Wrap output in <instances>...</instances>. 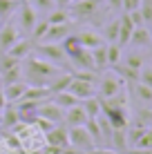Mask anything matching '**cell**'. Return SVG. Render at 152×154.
<instances>
[{
    "instance_id": "7dc6e473",
    "label": "cell",
    "mask_w": 152,
    "mask_h": 154,
    "mask_svg": "<svg viewBox=\"0 0 152 154\" xmlns=\"http://www.w3.org/2000/svg\"><path fill=\"white\" fill-rule=\"evenodd\" d=\"M150 67H152V65H150Z\"/></svg>"
},
{
    "instance_id": "7402d4cb",
    "label": "cell",
    "mask_w": 152,
    "mask_h": 154,
    "mask_svg": "<svg viewBox=\"0 0 152 154\" xmlns=\"http://www.w3.org/2000/svg\"><path fill=\"white\" fill-rule=\"evenodd\" d=\"M51 100H54L56 105H60L63 109H67V107H72V105H76V103H78V98L70 92V89H63V92L51 94Z\"/></svg>"
},
{
    "instance_id": "4dcf8cb0",
    "label": "cell",
    "mask_w": 152,
    "mask_h": 154,
    "mask_svg": "<svg viewBox=\"0 0 152 154\" xmlns=\"http://www.w3.org/2000/svg\"><path fill=\"white\" fill-rule=\"evenodd\" d=\"M139 14L143 18V25H152V0H141Z\"/></svg>"
},
{
    "instance_id": "e0dca14e",
    "label": "cell",
    "mask_w": 152,
    "mask_h": 154,
    "mask_svg": "<svg viewBox=\"0 0 152 154\" xmlns=\"http://www.w3.org/2000/svg\"><path fill=\"white\" fill-rule=\"evenodd\" d=\"M110 145H112L114 152H119V154H125V152H128L125 127H121V130H112V134H110Z\"/></svg>"
},
{
    "instance_id": "bcb514c9",
    "label": "cell",
    "mask_w": 152,
    "mask_h": 154,
    "mask_svg": "<svg viewBox=\"0 0 152 154\" xmlns=\"http://www.w3.org/2000/svg\"><path fill=\"white\" fill-rule=\"evenodd\" d=\"M0 121H2V116H0Z\"/></svg>"
},
{
    "instance_id": "ab89813d",
    "label": "cell",
    "mask_w": 152,
    "mask_h": 154,
    "mask_svg": "<svg viewBox=\"0 0 152 154\" xmlns=\"http://www.w3.org/2000/svg\"><path fill=\"white\" fill-rule=\"evenodd\" d=\"M85 154H112V150H105V147H92V150H87Z\"/></svg>"
},
{
    "instance_id": "5b68a950",
    "label": "cell",
    "mask_w": 152,
    "mask_h": 154,
    "mask_svg": "<svg viewBox=\"0 0 152 154\" xmlns=\"http://www.w3.org/2000/svg\"><path fill=\"white\" fill-rule=\"evenodd\" d=\"M36 51H38V56L47 58V60L54 63V65H63V63L67 60V54H65L60 42H40V45L36 47Z\"/></svg>"
},
{
    "instance_id": "f6af8a7d",
    "label": "cell",
    "mask_w": 152,
    "mask_h": 154,
    "mask_svg": "<svg viewBox=\"0 0 152 154\" xmlns=\"http://www.w3.org/2000/svg\"><path fill=\"white\" fill-rule=\"evenodd\" d=\"M0 83H2V78H0Z\"/></svg>"
},
{
    "instance_id": "2e32d148",
    "label": "cell",
    "mask_w": 152,
    "mask_h": 154,
    "mask_svg": "<svg viewBox=\"0 0 152 154\" xmlns=\"http://www.w3.org/2000/svg\"><path fill=\"white\" fill-rule=\"evenodd\" d=\"M63 121H65L70 127H72V125H83V123H85V121H87V114H85V109L81 107V100H78L76 105H72V107L65 109V119H63Z\"/></svg>"
},
{
    "instance_id": "ac0fdd59",
    "label": "cell",
    "mask_w": 152,
    "mask_h": 154,
    "mask_svg": "<svg viewBox=\"0 0 152 154\" xmlns=\"http://www.w3.org/2000/svg\"><path fill=\"white\" fill-rule=\"evenodd\" d=\"M130 42L137 47H148L152 45L150 40V29H145V25H141V27H134L132 29V36H130Z\"/></svg>"
},
{
    "instance_id": "44dd1931",
    "label": "cell",
    "mask_w": 152,
    "mask_h": 154,
    "mask_svg": "<svg viewBox=\"0 0 152 154\" xmlns=\"http://www.w3.org/2000/svg\"><path fill=\"white\" fill-rule=\"evenodd\" d=\"M70 83H72V74H58L56 78H51V81L47 83V89H49V94H56V92L67 89Z\"/></svg>"
},
{
    "instance_id": "ba28073f",
    "label": "cell",
    "mask_w": 152,
    "mask_h": 154,
    "mask_svg": "<svg viewBox=\"0 0 152 154\" xmlns=\"http://www.w3.org/2000/svg\"><path fill=\"white\" fill-rule=\"evenodd\" d=\"M70 89L72 94L78 98V100H83V98H90V96H96V85L94 83H87V81H81V78H74L72 76V83H70Z\"/></svg>"
},
{
    "instance_id": "603a6c76",
    "label": "cell",
    "mask_w": 152,
    "mask_h": 154,
    "mask_svg": "<svg viewBox=\"0 0 152 154\" xmlns=\"http://www.w3.org/2000/svg\"><path fill=\"white\" fill-rule=\"evenodd\" d=\"M81 107L85 109L87 119H96V116L101 114V98H98V96L83 98V100H81Z\"/></svg>"
},
{
    "instance_id": "52a82bcc",
    "label": "cell",
    "mask_w": 152,
    "mask_h": 154,
    "mask_svg": "<svg viewBox=\"0 0 152 154\" xmlns=\"http://www.w3.org/2000/svg\"><path fill=\"white\" fill-rule=\"evenodd\" d=\"M98 5H101V0H74V2L70 5V16H74V18H90V16L96 14Z\"/></svg>"
},
{
    "instance_id": "6da1fadb",
    "label": "cell",
    "mask_w": 152,
    "mask_h": 154,
    "mask_svg": "<svg viewBox=\"0 0 152 154\" xmlns=\"http://www.w3.org/2000/svg\"><path fill=\"white\" fill-rule=\"evenodd\" d=\"M23 60H25L23 81L27 85H45V87H47V83L60 74L58 65L49 63L43 56H27V58H23Z\"/></svg>"
},
{
    "instance_id": "83f0119b",
    "label": "cell",
    "mask_w": 152,
    "mask_h": 154,
    "mask_svg": "<svg viewBox=\"0 0 152 154\" xmlns=\"http://www.w3.org/2000/svg\"><path fill=\"white\" fill-rule=\"evenodd\" d=\"M0 78H2V85H7V83H16V81H23V67H20V65L9 67L7 72L0 74Z\"/></svg>"
},
{
    "instance_id": "d6986e66",
    "label": "cell",
    "mask_w": 152,
    "mask_h": 154,
    "mask_svg": "<svg viewBox=\"0 0 152 154\" xmlns=\"http://www.w3.org/2000/svg\"><path fill=\"white\" fill-rule=\"evenodd\" d=\"M0 116H2L0 125H5V127H14L16 123H20V119H18V109H16V105H14V103H7V105H5L2 112H0Z\"/></svg>"
},
{
    "instance_id": "d4e9b609",
    "label": "cell",
    "mask_w": 152,
    "mask_h": 154,
    "mask_svg": "<svg viewBox=\"0 0 152 154\" xmlns=\"http://www.w3.org/2000/svg\"><path fill=\"white\" fill-rule=\"evenodd\" d=\"M92 60H94V69L101 72L103 67H107V56H105V45H98L92 49Z\"/></svg>"
},
{
    "instance_id": "8fae6325",
    "label": "cell",
    "mask_w": 152,
    "mask_h": 154,
    "mask_svg": "<svg viewBox=\"0 0 152 154\" xmlns=\"http://www.w3.org/2000/svg\"><path fill=\"white\" fill-rule=\"evenodd\" d=\"M18 38H20V29L16 27V25L5 23L2 27H0V49H2V51H7Z\"/></svg>"
},
{
    "instance_id": "f1b7e54d",
    "label": "cell",
    "mask_w": 152,
    "mask_h": 154,
    "mask_svg": "<svg viewBox=\"0 0 152 154\" xmlns=\"http://www.w3.org/2000/svg\"><path fill=\"white\" fill-rule=\"evenodd\" d=\"M134 94L143 100L145 105H150L152 103V87H148V85H143L141 81H137V85H134Z\"/></svg>"
},
{
    "instance_id": "f546056e",
    "label": "cell",
    "mask_w": 152,
    "mask_h": 154,
    "mask_svg": "<svg viewBox=\"0 0 152 154\" xmlns=\"http://www.w3.org/2000/svg\"><path fill=\"white\" fill-rule=\"evenodd\" d=\"M47 14L49 16H47L45 20L49 25H63V23H67V16H70L65 9H51V11H47Z\"/></svg>"
},
{
    "instance_id": "74e56055",
    "label": "cell",
    "mask_w": 152,
    "mask_h": 154,
    "mask_svg": "<svg viewBox=\"0 0 152 154\" xmlns=\"http://www.w3.org/2000/svg\"><path fill=\"white\" fill-rule=\"evenodd\" d=\"M18 63H20V60H16V58H11L9 54H2V56H0V74H2V72H7L9 67L18 65Z\"/></svg>"
},
{
    "instance_id": "484cf974",
    "label": "cell",
    "mask_w": 152,
    "mask_h": 154,
    "mask_svg": "<svg viewBox=\"0 0 152 154\" xmlns=\"http://www.w3.org/2000/svg\"><path fill=\"white\" fill-rule=\"evenodd\" d=\"M83 125H85V130L90 132L92 141L96 143V145H101V141H103V132H101V125H98V121H96V119H87Z\"/></svg>"
},
{
    "instance_id": "d6a6232c",
    "label": "cell",
    "mask_w": 152,
    "mask_h": 154,
    "mask_svg": "<svg viewBox=\"0 0 152 154\" xmlns=\"http://www.w3.org/2000/svg\"><path fill=\"white\" fill-rule=\"evenodd\" d=\"M116 36H119V18H114L105 25V38L110 42H116Z\"/></svg>"
},
{
    "instance_id": "cb8c5ba5",
    "label": "cell",
    "mask_w": 152,
    "mask_h": 154,
    "mask_svg": "<svg viewBox=\"0 0 152 154\" xmlns=\"http://www.w3.org/2000/svg\"><path fill=\"white\" fill-rule=\"evenodd\" d=\"M121 49L123 47L119 45V42H110V45H105V56H107V65L114 67L121 63Z\"/></svg>"
},
{
    "instance_id": "f35d334b",
    "label": "cell",
    "mask_w": 152,
    "mask_h": 154,
    "mask_svg": "<svg viewBox=\"0 0 152 154\" xmlns=\"http://www.w3.org/2000/svg\"><path fill=\"white\" fill-rule=\"evenodd\" d=\"M141 0H121V9L123 11H134V9H139Z\"/></svg>"
},
{
    "instance_id": "8992f818",
    "label": "cell",
    "mask_w": 152,
    "mask_h": 154,
    "mask_svg": "<svg viewBox=\"0 0 152 154\" xmlns=\"http://www.w3.org/2000/svg\"><path fill=\"white\" fill-rule=\"evenodd\" d=\"M36 116H43V119L51 121V123L58 125L63 119H65V109L60 107V105H56L54 100H40L38 103V109H36Z\"/></svg>"
},
{
    "instance_id": "5bb4252c",
    "label": "cell",
    "mask_w": 152,
    "mask_h": 154,
    "mask_svg": "<svg viewBox=\"0 0 152 154\" xmlns=\"http://www.w3.org/2000/svg\"><path fill=\"white\" fill-rule=\"evenodd\" d=\"M25 89H27V83H25V81H16V83L2 85V92H5V98H7V103H18V100L23 98Z\"/></svg>"
},
{
    "instance_id": "9c48e42d",
    "label": "cell",
    "mask_w": 152,
    "mask_h": 154,
    "mask_svg": "<svg viewBox=\"0 0 152 154\" xmlns=\"http://www.w3.org/2000/svg\"><path fill=\"white\" fill-rule=\"evenodd\" d=\"M101 112L105 114V119L110 121L112 130H121V127H128V114H125V107H103Z\"/></svg>"
},
{
    "instance_id": "7c38bea8",
    "label": "cell",
    "mask_w": 152,
    "mask_h": 154,
    "mask_svg": "<svg viewBox=\"0 0 152 154\" xmlns=\"http://www.w3.org/2000/svg\"><path fill=\"white\" fill-rule=\"evenodd\" d=\"M67 36H70L67 23H63V25H49L47 31L43 34V38H40L38 42H63Z\"/></svg>"
},
{
    "instance_id": "e575fe53",
    "label": "cell",
    "mask_w": 152,
    "mask_h": 154,
    "mask_svg": "<svg viewBox=\"0 0 152 154\" xmlns=\"http://www.w3.org/2000/svg\"><path fill=\"white\" fill-rule=\"evenodd\" d=\"M134 147H141V150H152V127H145L143 136L137 141V145Z\"/></svg>"
},
{
    "instance_id": "d590c367",
    "label": "cell",
    "mask_w": 152,
    "mask_h": 154,
    "mask_svg": "<svg viewBox=\"0 0 152 154\" xmlns=\"http://www.w3.org/2000/svg\"><path fill=\"white\" fill-rule=\"evenodd\" d=\"M31 7L36 9V11H51V9L56 7V0H31Z\"/></svg>"
},
{
    "instance_id": "836d02e7",
    "label": "cell",
    "mask_w": 152,
    "mask_h": 154,
    "mask_svg": "<svg viewBox=\"0 0 152 154\" xmlns=\"http://www.w3.org/2000/svg\"><path fill=\"white\" fill-rule=\"evenodd\" d=\"M123 65L130 67V69H137V72H139L141 67H143V58L137 56V54H128V56L123 58Z\"/></svg>"
},
{
    "instance_id": "8d00e7d4",
    "label": "cell",
    "mask_w": 152,
    "mask_h": 154,
    "mask_svg": "<svg viewBox=\"0 0 152 154\" xmlns=\"http://www.w3.org/2000/svg\"><path fill=\"white\" fill-rule=\"evenodd\" d=\"M139 81L143 85H148V87H152V67L150 65H143L139 69Z\"/></svg>"
},
{
    "instance_id": "60d3db41",
    "label": "cell",
    "mask_w": 152,
    "mask_h": 154,
    "mask_svg": "<svg viewBox=\"0 0 152 154\" xmlns=\"http://www.w3.org/2000/svg\"><path fill=\"white\" fill-rule=\"evenodd\" d=\"M7 105V98H5V92H2V83H0V112H2V107Z\"/></svg>"
},
{
    "instance_id": "4316f807",
    "label": "cell",
    "mask_w": 152,
    "mask_h": 154,
    "mask_svg": "<svg viewBox=\"0 0 152 154\" xmlns=\"http://www.w3.org/2000/svg\"><path fill=\"white\" fill-rule=\"evenodd\" d=\"M20 0H0V20H9V16L16 14Z\"/></svg>"
},
{
    "instance_id": "1f68e13d",
    "label": "cell",
    "mask_w": 152,
    "mask_h": 154,
    "mask_svg": "<svg viewBox=\"0 0 152 154\" xmlns=\"http://www.w3.org/2000/svg\"><path fill=\"white\" fill-rule=\"evenodd\" d=\"M47 27H49V23L43 18V20H36L34 29H31V42H38L40 38H43V34L47 31Z\"/></svg>"
},
{
    "instance_id": "3957f363",
    "label": "cell",
    "mask_w": 152,
    "mask_h": 154,
    "mask_svg": "<svg viewBox=\"0 0 152 154\" xmlns=\"http://www.w3.org/2000/svg\"><path fill=\"white\" fill-rule=\"evenodd\" d=\"M67 134H70V147H74V150L83 152V154L87 150H92V147H96V143L92 141V136L85 130V125H72L67 130Z\"/></svg>"
},
{
    "instance_id": "7a4b0ae2",
    "label": "cell",
    "mask_w": 152,
    "mask_h": 154,
    "mask_svg": "<svg viewBox=\"0 0 152 154\" xmlns=\"http://www.w3.org/2000/svg\"><path fill=\"white\" fill-rule=\"evenodd\" d=\"M123 92V78L116 72H110L105 76H98L96 81V96L98 98H112Z\"/></svg>"
},
{
    "instance_id": "b9f144b4",
    "label": "cell",
    "mask_w": 152,
    "mask_h": 154,
    "mask_svg": "<svg viewBox=\"0 0 152 154\" xmlns=\"http://www.w3.org/2000/svg\"><path fill=\"white\" fill-rule=\"evenodd\" d=\"M107 7L110 9H121V0H107Z\"/></svg>"
},
{
    "instance_id": "ee69618b",
    "label": "cell",
    "mask_w": 152,
    "mask_h": 154,
    "mask_svg": "<svg viewBox=\"0 0 152 154\" xmlns=\"http://www.w3.org/2000/svg\"><path fill=\"white\" fill-rule=\"evenodd\" d=\"M112 154H119V152H112Z\"/></svg>"
},
{
    "instance_id": "9a60e30c",
    "label": "cell",
    "mask_w": 152,
    "mask_h": 154,
    "mask_svg": "<svg viewBox=\"0 0 152 154\" xmlns=\"http://www.w3.org/2000/svg\"><path fill=\"white\" fill-rule=\"evenodd\" d=\"M132 29H134V25H132V20H130V16H128V14L119 16V36H116V42H119L121 47L130 45V36H132Z\"/></svg>"
},
{
    "instance_id": "277c9868",
    "label": "cell",
    "mask_w": 152,
    "mask_h": 154,
    "mask_svg": "<svg viewBox=\"0 0 152 154\" xmlns=\"http://www.w3.org/2000/svg\"><path fill=\"white\" fill-rule=\"evenodd\" d=\"M16 16H18V27L23 34H31V29H34V25H36V20H38V16H36V9L31 7L29 2H23L20 0V5H18V9H16Z\"/></svg>"
},
{
    "instance_id": "4fadbf2b",
    "label": "cell",
    "mask_w": 152,
    "mask_h": 154,
    "mask_svg": "<svg viewBox=\"0 0 152 154\" xmlns=\"http://www.w3.org/2000/svg\"><path fill=\"white\" fill-rule=\"evenodd\" d=\"M31 47H34V42H31L29 38H25V36H20V38L16 40L14 45L9 47L7 51H5V54H9L11 58H16V60H23V58H27V56H29Z\"/></svg>"
},
{
    "instance_id": "7bdbcfd3",
    "label": "cell",
    "mask_w": 152,
    "mask_h": 154,
    "mask_svg": "<svg viewBox=\"0 0 152 154\" xmlns=\"http://www.w3.org/2000/svg\"><path fill=\"white\" fill-rule=\"evenodd\" d=\"M150 40H152V29H150Z\"/></svg>"
},
{
    "instance_id": "ffe728a7",
    "label": "cell",
    "mask_w": 152,
    "mask_h": 154,
    "mask_svg": "<svg viewBox=\"0 0 152 154\" xmlns=\"http://www.w3.org/2000/svg\"><path fill=\"white\" fill-rule=\"evenodd\" d=\"M76 40H78V45L87 47V49H94V47L103 45V38L98 34H94V31H81V34H76Z\"/></svg>"
},
{
    "instance_id": "30bf717a",
    "label": "cell",
    "mask_w": 152,
    "mask_h": 154,
    "mask_svg": "<svg viewBox=\"0 0 152 154\" xmlns=\"http://www.w3.org/2000/svg\"><path fill=\"white\" fill-rule=\"evenodd\" d=\"M45 141L47 145H56V147H70V134H67V130L63 125H54L49 132L45 134Z\"/></svg>"
}]
</instances>
